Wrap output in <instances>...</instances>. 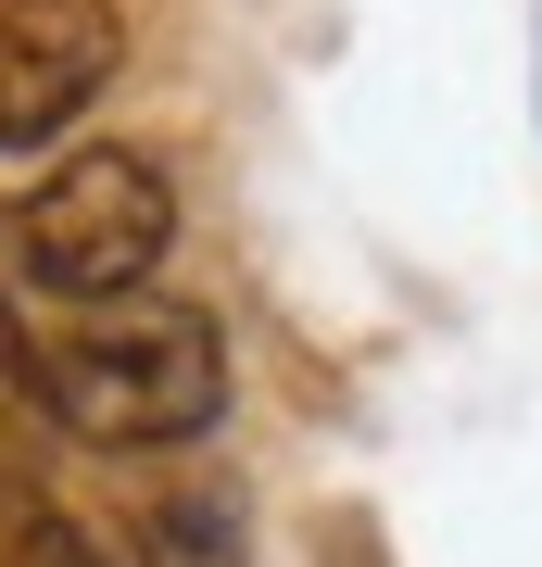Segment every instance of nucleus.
<instances>
[{
	"instance_id": "obj_4",
	"label": "nucleus",
	"mask_w": 542,
	"mask_h": 567,
	"mask_svg": "<svg viewBox=\"0 0 542 567\" xmlns=\"http://www.w3.org/2000/svg\"><path fill=\"white\" fill-rule=\"evenodd\" d=\"M253 529H241V492L227 480H190V492H152L140 505V567H241Z\"/></svg>"
},
{
	"instance_id": "obj_3",
	"label": "nucleus",
	"mask_w": 542,
	"mask_h": 567,
	"mask_svg": "<svg viewBox=\"0 0 542 567\" xmlns=\"http://www.w3.org/2000/svg\"><path fill=\"white\" fill-rule=\"evenodd\" d=\"M126 63L114 0H0V152H39L76 126Z\"/></svg>"
},
{
	"instance_id": "obj_1",
	"label": "nucleus",
	"mask_w": 542,
	"mask_h": 567,
	"mask_svg": "<svg viewBox=\"0 0 542 567\" xmlns=\"http://www.w3.org/2000/svg\"><path fill=\"white\" fill-rule=\"evenodd\" d=\"M25 404L89 454H164L202 442L227 404V341L190 303H89L51 341H25Z\"/></svg>"
},
{
	"instance_id": "obj_6",
	"label": "nucleus",
	"mask_w": 542,
	"mask_h": 567,
	"mask_svg": "<svg viewBox=\"0 0 542 567\" xmlns=\"http://www.w3.org/2000/svg\"><path fill=\"white\" fill-rule=\"evenodd\" d=\"M0 404H25V328H13V303H0Z\"/></svg>"
},
{
	"instance_id": "obj_5",
	"label": "nucleus",
	"mask_w": 542,
	"mask_h": 567,
	"mask_svg": "<svg viewBox=\"0 0 542 567\" xmlns=\"http://www.w3.org/2000/svg\"><path fill=\"white\" fill-rule=\"evenodd\" d=\"M13 567H101V555L76 543V529H51V517H39V529H25V543H13Z\"/></svg>"
},
{
	"instance_id": "obj_2",
	"label": "nucleus",
	"mask_w": 542,
	"mask_h": 567,
	"mask_svg": "<svg viewBox=\"0 0 542 567\" xmlns=\"http://www.w3.org/2000/svg\"><path fill=\"white\" fill-rule=\"evenodd\" d=\"M164 240H177V203H164V164L152 152H63L39 189L13 203V265L39 290H63V303H126V290L164 265Z\"/></svg>"
}]
</instances>
